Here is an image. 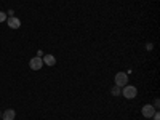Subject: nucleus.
I'll list each match as a JSON object with an SVG mask.
<instances>
[{
    "mask_svg": "<svg viewBox=\"0 0 160 120\" xmlns=\"http://www.w3.org/2000/svg\"><path fill=\"white\" fill-rule=\"evenodd\" d=\"M122 95H123L127 99H133V98L138 96V90H136V87L125 85V87H122Z\"/></svg>",
    "mask_w": 160,
    "mask_h": 120,
    "instance_id": "f257e3e1",
    "label": "nucleus"
},
{
    "mask_svg": "<svg viewBox=\"0 0 160 120\" xmlns=\"http://www.w3.org/2000/svg\"><path fill=\"white\" fill-rule=\"evenodd\" d=\"M115 85L117 87H125L128 85V75L125 72H117L115 74Z\"/></svg>",
    "mask_w": 160,
    "mask_h": 120,
    "instance_id": "f03ea898",
    "label": "nucleus"
},
{
    "mask_svg": "<svg viewBox=\"0 0 160 120\" xmlns=\"http://www.w3.org/2000/svg\"><path fill=\"white\" fill-rule=\"evenodd\" d=\"M155 108L154 106H151V104H146V106H142V109H141V112H142V115L146 117V118H152V115L155 114Z\"/></svg>",
    "mask_w": 160,
    "mask_h": 120,
    "instance_id": "7ed1b4c3",
    "label": "nucleus"
},
{
    "mask_svg": "<svg viewBox=\"0 0 160 120\" xmlns=\"http://www.w3.org/2000/svg\"><path fill=\"white\" fill-rule=\"evenodd\" d=\"M42 66H43V61H42V58H38V56H35V58H32V59L29 61V68H31L32 71H38Z\"/></svg>",
    "mask_w": 160,
    "mask_h": 120,
    "instance_id": "20e7f679",
    "label": "nucleus"
},
{
    "mask_svg": "<svg viewBox=\"0 0 160 120\" xmlns=\"http://www.w3.org/2000/svg\"><path fill=\"white\" fill-rule=\"evenodd\" d=\"M7 24L11 29H19L21 28V19L16 18V16H11V18H7Z\"/></svg>",
    "mask_w": 160,
    "mask_h": 120,
    "instance_id": "39448f33",
    "label": "nucleus"
},
{
    "mask_svg": "<svg viewBox=\"0 0 160 120\" xmlns=\"http://www.w3.org/2000/svg\"><path fill=\"white\" fill-rule=\"evenodd\" d=\"M15 115H16V112L13 109H7L5 112H2V118L3 120H15Z\"/></svg>",
    "mask_w": 160,
    "mask_h": 120,
    "instance_id": "423d86ee",
    "label": "nucleus"
},
{
    "mask_svg": "<svg viewBox=\"0 0 160 120\" xmlns=\"http://www.w3.org/2000/svg\"><path fill=\"white\" fill-rule=\"evenodd\" d=\"M42 61H43V64H47V66H55V64H56V59H55V56H53V55H45V56L42 58Z\"/></svg>",
    "mask_w": 160,
    "mask_h": 120,
    "instance_id": "0eeeda50",
    "label": "nucleus"
},
{
    "mask_svg": "<svg viewBox=\"0 0 160 120\" xmlns=\"http://www.w3.org/2000/svg\"><path fill=\"white\" fill-rule=\"evenodd\" d=\"M111 93H112V95L114 96H118V95H122V87H112V90H111Z\"/></svg>",
    "mask_w": 160,
    "mask_h": 120,
    "instance_id": "6e6552de",
    "label": "nucleus"
},
{
    "mask_svg": "<svg viewBox=\"0 0 160 120\" xmlns=\"http://www.w3.org/2000/svg\"><path fill=\"white\" fill-rule=\"evenodd\" d=\"M7 13H3V11H0V22H3V21H7Z\"/></svg>",
    "mask_w": 160,
    "mask_h": 120,
    "instance_id": "1a4fd4ad",
    "label": "nucleus"
},
{
    "mask_svg": "<svg viewBox=\"0 0 160 120\" xmlns=\"http://www.w3.org/2000/svg\"><path fill=\"white\" fill-rule=\"evenodd\" d=\"M152 117H154V120H160V112H158V111H155V114H154Z\"/></svg>",
    "mask_w": 160,
    "mask_h": 120,
    "instance_id": "9d476101",
    "label": "nucleus"
},
{
    "mask_svg": "<svg viewBox=\"0 0 160 120\" xmlns=\"http://www.w3.org/2000/svg\"><path fill=\"white\" fill-rule=\"evenodd\" d=\"M158 106H160V99L157 98V99L154 101V108H155V109H158Z\"/></svg>",
    "mask_w": 160,
    "mask_h": 120,
    "instance_id": "9b49d317",
    "label": "nucleus"
},
{
    "mask_svg": "<svg viewBox=\"0 0 160 120\" xmlns=\"http://www.w3.org/2000/svg\"><path fill=\"white\" fill-rule=\"evenodd\" d=\"M7 16H8V18H11V16H15V11H13V10H8V13H7Z\"/></svg>",
    "mask_w": 160,
    "mask_h": 120,
    "instance_id": "f8f14e48",
    "label": "nucleus"
},
{
    "mask_svg": "<svg viewBox=\"0 0 160 120\" xmlns=\"http://www.w3.org/2000/svg\"><path fill=\"white\" fill-rule=\"evenodd\" d=\"M0 118H2V112H0Z\"/></svg>",
    "mask_w": 160,
    "mask_h": 120,
    "instance_id": "ddd939ff",
    "label": "nucleus"
}]
</instances>
